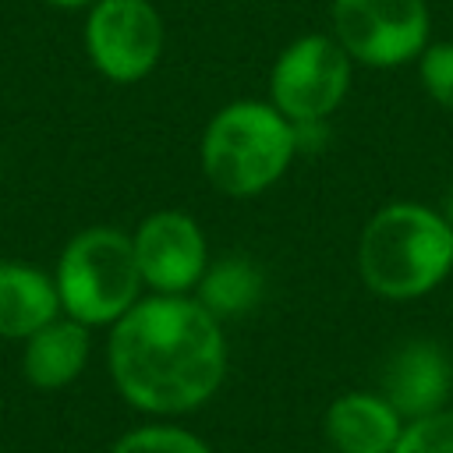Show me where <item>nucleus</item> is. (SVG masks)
Wrapping results in <instances>:
<instances>
[{
    "label": "nucleus",
    "instance_id": "1",
    "mask_svg": "<svg viewBox=\"0 0 453 453\" xmlns=\"http://www.w3.org/2000/svg\"><path fill=\"white\" fill-rule=\"evenodd\" d=\"M106 365L131 407L156 418L198 411L226 379L223 322L195 294L138 297L110 326Z\"/></svg>",
    "mask_w": 453,
    "mask_h": 453
},
{
    "label": "nucleus",
    "instance_id": "2",
    "mask_svg": "<svg viewBox=\"0 0 453 453\" xmlns=\"http://www.w3.org/2000/svg\"><path fill=\"white\" fill-rule=\"evenodd\" d=\"M354 262L375 297L418 301L453 273V226L421 202H386L361 226Z\"/></svg>",
    "mask_w": 453,
    "mask_h": 453
},
{
    "label": "nucleus",
    "instance_id": "3",
    "mask_svg": "<svg viewBox=\"0 0 453 453\" xmlns=\"http://www.w3.org/2000/svg\"><path fill=\"white\" fill-rule=\"evenodd\" d=\"M294 124L269 99H234L219 106L198 142L205 180L226 198L269 191L294 163Z\"/></svg>",
    "mask_w": 453,
    "mask_h": 453
},
{
    "label": "nucleus",
    "instance_id": "4",
    "mask_svg": "<svg viewBox=\"0 0 453 453\" xmlns=\"http://www.w3.org/2000/svg\"><path fill=\"white\" fill-rule=\"evenodd\" d=\"M57 294L64 315L81 326H113L138 297L142 273L134 262L131 234L117 226H85L78 230L57 258Z\"/></svg>",
    "mask_w": 453,
    "mask_h": 453
},
{
    "label": "nucleus",
    "instance_id": "5",
    "mask_svg": "<svg viewBox=\"0 0 453 453\" xmlns=\"http://www.w3.org/2000/svg\"><path fill=\"white\" fill-rule=\"evenodd\" d=\"M329 35L375 71L414 64L432 35L428 0H329Z\"/></svg>",
    "mask_w": 453,
    "mask_h": 453
},
{
    "label": "nucleus",
    "instance_id": "6",
    "mask_svg": "<svg viewBox=\"0 0 453 453\" xmlns=\"http://www.w3.org/2000/svg\"><path fill=\"white\" fill-rule=\"evenodd\" d=\"M350 74L354 60L333 35H297L269 67V103L290 124L329 120L350 92Z\"/></svg>",
    "mask_w": 453,
    "mask_h": 453
},
{
    "label": "nucleus",
    "instance_id": "7",
    "mask_svg": "<svg viewBox=\"0 0 453 453\" xmlns=\"http://www.w3.org/2000/svg\"><path fill=\"white\" fill-rule=\"evenodd\" d=\"M163 46L166 28L152 0H96L85 14V53L92 67L117 85L149 78Z\"/></svg>",
    "mask_w": 453,
    "mask_h": 453
},
{
    "label": "nucleus",
    "instance_id": "8",
    "mask_svg": "<svg viewBox=\"0 0 453 453\" xmlns=\"http://www.w3.org/2000/svg\"><path fill=\"white\" fill-rule=\"evenodd\" d=\"M142 283L152 294H195L209 269V241L202 223L184 209H156L131 234Z\"/></svg>",
    "mask_w": 453,
    "mask_h": 453
},
{
    "label": "nucleus",
    "instance_id": "9",
    "mask_svg": "<svg viewBox=\"0 0 453 453\" xmlns=\"http://www.w3.org/2000/svg\"><path fill=\"white\" fill-rule=\"evenodd\" d=\"M453 393V357L439 340L418 336L400 343L382 368V396L403 421H418L446 407Z\"/></svg>",
    "mask_w": 453,
    "mask_h": 453
},
{
    "label": "nucleus",
    "instance_id": "10",
    "mask_svg": "<svg viewBox=\"0 0 453 453\" xmlns=\"http://www.w3.org/2000/svg\"><path fill=\"white\" fill-rule=\"evenodd\" d=\"M403 418L382 393H340L322 418L326 442L336 453H393L403 435Z\"/></svg>",
    "mask_w": 453,
    "mask_h": 453
},
{
    "label": "nucleus",
    "instance_id": "11",
    "mask_svg": "<svg viewBox=\"0 0 453 453\" xmlns=\"http://www.w3.org/2000/svg\"><path fill=\"white\" fill-rule=\"evenodd\" d=\"M92 354V333L71 315H57L42 329L25 340L21 372L35 389H64L71 386Z\"/></svg>",
    "mask_w": 453,
    "mask_h": 453
},
{
    "label": "nucleus",
    "instance_id": "12",
    "mask_svg": "<svg viewBox=\"0 0 453 453\" xmlns=\"http://www.w3.org/2000/svg\"><path fill=\"white\" fill-rule=\"evenodd\" d=\"M64 315L57 280L25 262H0V340H28Z\"/></svg>",
    "mask_w": 453,
    "mask_h": 453
},
{
    "label": "nucleus",
    "instance_id": "13",
    "mask_svg": "<svg viewBox=\"0 0 453 453\" xmlns=\"http://www.w3.org/2000/svg\"><path fill=\"white\" fill-rule=\"evenodd\" d=\"M265 294V273L248 255H226L219 262H209L195 287V301L216 315L219 322L248 315Z\"/></svg>",
    "mask_w": 453,
    "mask_h": 453
},
{
    "label": "nucleus",
    "instance_id": "14",
    "mask_svg": "<svg viewBox=\"0 0 453 453\" xmlns=\"http://www.w3.org/2000/svg\"><path fill=\"white\" fill-rule=\"evenodd\" d=\"M110 453H212L209 442L180 425L170 421H152L124 432Z\"/></svg>",
    "mask_w": 453,
    "mask_h": 453
},
{
    "label": "nucleus",
    "instance_id": "15",
    "mask_svg": "<svg viewBox=\"0 0 453 453\" xmlns=\"http://www.w3.org/2000/svg\"><path fill=\"white\" fill-rule=\"evenodd\" d=\"M393 453H453V407L407 421Z\"/></svg>",
    "mask_w": 453,
    "mask_h": 453
},
{
    "label": "nucleus",
    "instance_id": "16",
    "mask_svg": "<svg viewBox=\"0 0 453 453\" xmlns=\"http://www.w3.org/2000/svg\"><path fill=\"white\" fill-rule=\"evenodd\" d=\"M414 64L428 99L446 113H453V42H428Z\"/></svg>",
    "mask_w": 453,
    "mask_h": 453
},
{
    "label": "nucleus",
    "instance_id": "17",
    "mask_svg": "<svg viewBox=\"0 0 453 453\" xmlns=\"http://www.w3.org/2000/svg\"><path fill=\"white\" fill-rule=\"evenodd\" d=\"M46 4H53V7H64V11H74V7H85V11H88L96 0H46Z\"/></svg>",
    "mask_w": 453,
    "mask_h": 453
},
{
    "label": "nucleus",
    "instance_id": "18",
    "mask_svg": "<svg viewBox=\"0 0 453 453\" xmlns=\"http://www.w3.org/2000/svg\"><path fill=\"white\" fill-rule=\"evenodd\" d=\"M442 216L449 219V226H453V191H449V198H446V209H442Z\"/></svg>",
    "mask_w": 453,
    "mask_h": 453
},
{
    "label": "nucleus",
    "instance_id": "19",
    "mask_svg": "<svg viewBox=\"0 0 453 453\" xmlns=\"http://www.w3.org/2000/svg\"><path fill=\"white\" fill-rule=\"evenodd\" d=\"M152 4H156V0H152Z\"/></svg>",
    "mask_w": 453,
    "mask_h": 453
}]
</instances>
